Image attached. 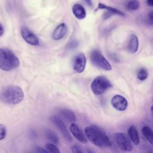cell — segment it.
<instances>
[{
  "instance_id": "6da1fadb",
  "label": "cell",
  "mask_w": 153,
  "mask_h": 153,
  "mask_svg": "<svg viewBox=\"0 0 153 153\" xmlns=\"http://www.w3.org/2000/svg\"><path fill=\"white\" fill-rule=\"evenodd\" d=\"M84 132L87 138L98 147H109L112 145V143L106 133L96 126L92 125L86 127Z\"/></svg>"
},
{
  "instance_id": "7a4b0ae2",
  "label": "cell",
  "mask_w": 153,
  "mask_h": 153,
  "mask_svg": "<svg viewBox=\"0 0 153 153\" xmlns=\"http://www.w3.org/2000/svg\"><path fill=\"white\" fill-rule=\"evenodd\" d=\"M24 93L22 89L17 85H11L5 87L0 93L1 100L8 104L16 105L22 101Z\"/></svg>"
},
{
  "instance_id": "3957f363",
  "label": "cell",
  "mask_w": 153,
  "mask_h": 153,
  "mask_svg": "<svg viewBox=\"0 0 153 153\" xmlns=\"http://www.w3.org/2000/svg\"><path fill=\"white\" fill-rule=\"evenodd\" d=\"M19 65L17 57L9 49L0 48V69L4 71H11Z\"/></svg>"
},
{
  "instance_id": "277c9868",
  "label": "cell",
  "mask_w": 153,
  "mask_h": 153,
  "mask_svg": "<svg viewBox=\"0 0 153 153\" xmlns=\"http://www.w3.org/2000/svg\"><path fill=\"white\" fill-rule=\"evenodd\" d=\"M112 86L111 82L108 78L103 76H99L92 81L91 88L95 94L99 95L105 93Z\"/></svg>"
},
{
  "instance_id": "5b68a950",
  "label": "cell",
  "mask_w": 153,
  "mask_h": 153,
  "mask_svg": "<svg viewBox=\"0 0 153 153\" xmlns=\"http://www.w3.org/2000/svg\"><path fill=\"white\" fill-rule=\"evenodd\" d=\"M90 60L92 63L96 67L105 71H111L112 67L109 62L104 57L100 52L97 50L91 51Z\"/></svg>"
},
{
  "instance_id": "8992f818",
  "label": "cell",
  "mask_w": 153,
  "mask_h": 153,
  "mask_svg": "<svg viewBox=\"0 0 153 153\" xmlns=\"http://www.w3.org/2000/svg\"><path fill=\"white\" fill-rule=\"evenodd\" d=\"M115 142L121 150L126 152H130L133 149L132 144L128 136L124 133H116L114 135Z\"/></svg>"
},
{
  "instance_id": "52a82bcc",
  "label": "cell",
  "mask_w": 153,
  "mask_h": 153,
  "mask_svg": "<svg viewBox=\"0 0 153 153\" xmlns=\"http://www.w3.org/2000/svg\"><path fill=\"white\" fill-rule=\"evenodd\" d=\"M51 121L59 128V131L63 135V137L68 141L72 140V137L67 130L66 127L63 121L56 116H52L50 117Z\"/></svg>"
},
{
  "instance_id": "ba28073f",
  "label": "cell",
  "mask_w": 153,
  "mask_h": 153,
  "mask_svg": "<svg viewBox=\"0 0 153 153\" xmlns=\"http://www.w3.org/2000/svg\"><path fill=\"white\" fill-rule=\"evenodd\" d=\"M21 35L23 38L29 44L37 45L39 44V39L37 36L26 27H23L21 29Z\"/></svg>"
},
{
  "instance_id": "9c48e42d",
  "label": "cell",
  "mask_w": 153,
  "mask_h": 153,
  "mask_svg": "<svg viewBox=\"0 0 153 153\" xmlns=\"http://www.w3.org/2000/svg\"><path fill=\"white\" fill-rule=\"evenodd\" d=\"M86 65V58L84 54L80 53L76 55L73 61V68L77 73L84 71Z\"/></svg>"
},
{
  "instance_id": "30bf717a",
  "label": "cell",
  "mask_w": 153,
  "mask_h": 153,
  "mask_svg": "<svg viewBox=\"0 0 153 153\" xmlns=\"http://www.w3.org/2000/svg\"><path fill=\"white\" fill-rule=\"evenodd\" d=\"M111 103L114 108L120 111H124L127 108L128 104L126 99L121 95L114 96L111 99Z\"/></svg>"
},
{
  "instance_id": "8fae6325",
  "label": "cell",
  "mask_w": 153,
  "mask_h": 153,
  "mask_svg": "<svg viewBox=\"0 0 153 153\" xmlns=\"http://www.w3.org/2000/svg\"><path fill=\"white\" fill-rule=\"evenodd\" d=\"M70 131L72 135L81 143H86L87 142V139L82 131L80 130L78 126L75 124L72 123L70 126Z\"/></svg>"
},
{
  "instance_id": "7c38bea8",
  "label": "cell",
  "mask_w": 153,
  "mask_h": 153,
  "mask_svg": "<svg viewBox=\"0 0 153 153\" xmlns=\"http://www.w3.org/2000/svg\"><path fill=\"white\" fill-rule=\"evenodd\" d=\"M66 32V25L65 23H61L53 31L52 34V38L54 40H60L65 36Z\"/></svg>"
},
{
  "instance_id": "4fadbf2b",
  "label": "cell",
  "mask_w": 153,
  "mask_h": 153,
  "mask_svg": "<svg viewBox=\"0 0 153 153\" xmlns=\"http://www.w3.org/2000/svg\"><path fill=\"white\" fill-rule=\"evenodd\" d=\"M72 13L78 19H83L86 16V11L83 6L80 4H75L72 6Z\"/></svg>"
},
{
  "instance_id": "5bb4252c",
  "label": "cell",
  "mask_w": 153,
  "mask_h": 153,
  "mask_svg": "<svg viewBox=\"0 0 153 153\" xmlns=\"http://www.w3.org/2000/svg\"><path fill=\"white\" fill-rule=\"evenodd\" d=\"M127 133L132 142L135 145H138L140 143V139L136 128L134 126H131L128 128Z\"/></svg>"
},
{
  "instance_id": "9a60e30c",
  "label": "cell",
  "mask_w": 153,
  "mask_h": 153,
  "mask_svg": "<svg viewBox=\"0 0 153 153\" xmlns=\"http://www.w3.org/2000/svg\"><path fill=\"white\" fill-rule=\"evenodd\" d=\"M59 114L66 121L70 123L75 121L76 117L74 112L68 109H61L59 111Z\"/></svg>"
},
{
  "instance_id": "2e32d148",
  "label": "cell",
  "mask_w": 153,
  "mask_h": 153,
  "mask_svg": "<svg viewBox=\"0 0 153 153\" xmlns=\"http://www.w3.org/2000/svg\"><path fill=\"white\" fill-rule=\"evenodd\" d=\"M139 47V41L138 38L136 35L133 34L130 36L129 42L128 44V50L131 53H135Z\"/></svg>"
},
{
  "instance_id": "e0dca14e",
  "label": "cell",
  "mask_w": 153,
  "mask_h": 153,
  "mask_svg": "<svg viewBox=\"0 0 153 153\" xmlns=\"http://www.w3.org/2000/svg\"><path fill=\"white\" fill-rule=\"evenodd\" d=\"M97 8L101 9V10H106L107 11V12L108 13H109L111 15V14H117V15H119V16H125V14L123 12H122L121 11L118 10H117L115 8H113L112 7L107 6L102 3H99L98 4Z\"/></svg>"
},
{
  "instance_id": "ac0fdd59",
  "label": "cell",
  "mask_w": 153,
  "mask_h": 153,
  "mask_svg": "<svg viewBox=\"0 0 153 153\" xmlns=\"http://www.w3.org/2000/svg\"><path fill=\"white\" fill-rule=\"evenodd\" d=\"M141 131H142L143 135L145 137V138L148 140V141L151 144H152L153 132H152V130L148 126H144L142 128Z\"/></svg>"
},
{
  "instance_id": "d6986e66",
  "label": "cell",
  "mask_w": 153,
  "mask_h": 153,
  "mask_svg": "<svg viewBox=\"0 0 153 153\" xmlns=\"http://www.w3.org/2000/svg\"><path fill=\"white\" fill-rule=\"evenodd\" d=\"M46 137L51 141L53 144H57L59 143V138L57 136L53 131L48 129L45 131Z\"/></svg>"
},
{
  "instance_id": "ffe728a7",
  "label": "cell",
  "mask_w": 153,
  "mask_h": 153,
  "mask_svg": "<svg viewBox=\"0 0 153 153\" xmlns=\"http://www.w3.org/2000/svg\"><path fill=\"white\" fill-rule=\"evenodd\" d=\"M139 6L140 3L139 1L137 0H130L127 4V8L131 11L137 10Z\"/></svg>"
},
{
  "instance_id": "44dd1931",
  "label": "cell",
  "mask_w": 153,
  "mask_h": 153,
  "mask_svg": "<svg viewBox=\"0 0 153 153\" xmlns=\"http://www.w3.org/2000/svg\"><path fill=\"white\" fill-rule=\"evenodd\" d=\"M137 76L138 79L140 81H143V80L146 79L148 76L147 70L144 68H140L137 72Z\"/></svg>"
},
{
  "instance_id": "7402d4cb",
  "label": "cell",
  "mask_w": 153,
  "mask_h": 153,
  "mask_svg": "<svg viewBox=\"0 0 153 153\" xmlns=\"http://www.w3.org/2000/svg\"><path fill=\"white\" fill-rule=\"evenodd\" d=\"M45 148L47 152H54V153H59L60 151L57 148V147L54 145L53 143H47L45 145Z\"/></svg>"
},
{
  "instance_id": "603a6c76",
  "label": "cell",
  "mask_w": 153,
  "mask_h": 153,
  "mask_svg": "<svg viewBox=\"0 0 153 153\" xmlns=\"http://www.w3.org/2000/svg\"><path fill=\"white\" fill-rule=\"evenodd\" d=\"M6 135V128L5 127L0 124V140L3 139Z\"/></svg>"
},
{
  "instance_id": "cb8c5ba5",
  "label": "cell",
  "mask_w": 153,
  "mask_h": 153,
  "mask_svg": "<svg viewBox=\"0 0 153 153\" xmlns=\"http://www.w3.org/2000/svg\"><path fill=\"white\" fill-rule=\"evenodd\" d=\"M72 151L73 152H79V153H81L82 152V151L81 150V148L78 146V145H74L72 147Z\"/></svg>"
},
{
  "instance_id": "d4e9b609",
  "label": "cell",
  "mask_w": 153,
  "mask_h": 153,
  "mask_svg": "<svg viewBox=\"0 0 153 153\" xmlns=\"http://www.w3.org/2000/svg\"><path fill=\"white\" fill-rule=\"evenodd\" d=\"M148 23L150 25H152V22H153V12H152V11H150V13L148 14Z\"/></svg>"
},
{
  "instance_id": "484cf974",
  "label": "cell",
  "mask_w": 153,
  "mask_h": 153,
  "mask_svg": "<svg viewBox=\"0 0 153 153\" xmlns=\"http://www.w3.org/2000/svg\"><path fill=\"white\" fill-rule=\"evenodd\" d=\"M146 2L149 6L150 7L153 6V0H146Z\"/></svg>"
},
{
  "instance_id": "4316f807",
  "label": "cell",
  "mask_w": 153,
  "mask_h": 153,
  "mask_svg": "<svg viewBox=\"0 0 153 153\" xmlns=\"http://www.w3.org/2000/svg\"><path fill=\"white\" fill-rule=\"evenodd\" d=\"M4 33V28L3 26L1 25V24L0 23V36L3 34Z\"/></svg>"
},
{
  "instance_id": "83f0119b",
  "label": "cell",
  "mask_w": 153,
  "mask_h": 153,
  "mask_svg": "<svg viewBox=\"0 0 153 153\" xmlns=\"http://www.w3.org/2000/svg\"><path fill=\"white\" fill-rule=\"evenodd\" d=\"M84 1H85L89 6H92V1H91V0H84Z\"/></svg>"
}]
</instances>
